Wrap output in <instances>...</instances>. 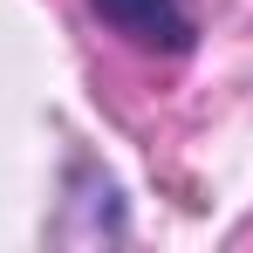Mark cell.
Listing matches in <instances>:
<instances>
[{"label": "cell", "instance_id": "6da1fadb", "mask_svg": "<svg viewBox=\"0 0 253 253\" xmlns=\"http://www.w3.org/2000/svg\"><path fill=\"white\" fill-rule=\"evenodd\" d=\"M130 48H151V55H185L199 42V21L185 0H89Z\"/></svg>", "mask_w": 253, "mask_h": 253}]
</instances>
